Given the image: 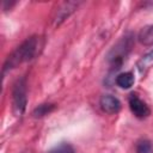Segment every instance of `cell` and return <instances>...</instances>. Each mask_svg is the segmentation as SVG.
<instances>
[{
	"label": "cell",
	"instance_id": "cell-1",
	"mask_svg": "<svg viewBox=\"0 0 153 153\" xmlns=\"http://www.w3.org/2000/svg\"><path fill=\"white\" fill-rule=\"evenodd\" d=\"M43 44H44L43 37H41V36H31V37L26 38L6 59V61L4 63V68H2L4 74L11 69H14L19 65L35 59L41 53Z\"/></svg>",
	"mask_w": 153,
	"mask_h": 153
},
{
	"label": "cell",
	"instance_id": "cell-2",
	"mask_svg": "<svg viewBox=\"0 0 153 153\" xmlns=\"http://www.w3.org/2000/svg\"><path fill=\"white\" fill-rule=\"evenodd\" d=\"M133 45H134V36L131 33H127L111 48V50L106 56L111 71L116 72L122 67L129 53L131 51Z\"/></svg>",
	"mask_w": 153,
	"mask_h": 153
},
{
	"label": "cell",
	"instance_id": "cell-3",
	"mask_svg": "<svg viewBox=\"0 0 153 153\" xmlns=\"http://www.w3.org/2000/svg\"><path fill=\"white\" fill-rule=\"evenodd\" d=\"M26 80L25 78H20L16 81L12 90V108L13 112L17 116H20L25 109L27 103V96H26Z\"/></svg>",
	"mask_w": 153,
	"mask_h": 153
},
{
	"label": "cell",
	"instance_id": "cell-4",
	"mask_svg": "<svg viewBox=\"0 0 153 153\" xmlns=\"http://www.w3.org/2000/svg\"><path fill=\"white\" fill-rule=\"evenodd\" d=\"M128 103H129L130 111L134 114L135 117H137V118H140V120H143V118H146V117L149 116L151 110H149L148 105H147L142 99H140L136 94L131 93V94L129 96Z\"/></svg>",
	"mask_w": 153,
	"mask_h": 153
},
{
	"label": "cell",
	"instance_id": "cell-5",
	"mask_svg": "<svg viewBox=\"0 0 153 153\" xmlns=\"http://www.w3.org/2000/svg\"><path fill=\"white\" fill-rule=\"evenodd\" d=\"M79 6V2L75 1H67L63 2L56 11V16L54 17V24L56 26H59L62 22H65Z\"/></svg>",
	"mask_w": 153,
	"mask_h": 153
},
{
	"label": "cell",
	"instance_id": "cell-6",
	"mask_svg": "<svg viewBox=\"0 0 153 153\" xmlns=\"http://www.w3.org/2000/svg\"><path fill=\"white\" fill-rule=\"evenodd\" d=\"M99 105L102 108V110L106 114H117L121 110V102L111 96V94H104L100 97L99 99Z\"/></svg>",
	"mask_w": 153,
	"mask_h": 153
},
{
	"label": "cell",
	"instance_id": "cell-7",
	"mask_svg": "<svg viewBox=\"0 0 153 153\" xmlns=\"http://www.w3.org/2000/svg\"><path fill=\"white\" fill-rule=\"evenodd\" d=\"M152 67H153V50H151L147 54H145L136 62V68H137L139 73L142 74V75H145Z\"/></svg>",
	"mask_w": 153,
	"mask_h": 153
},
{
	"label": "cell",
	"instance_id": "cell-8",
	"mask_svg": "<svg viewBox=\"0 0 153 153\" xmlns=\"http://www.w3.org/2000/svg\"><path fill=\"white\" fill-rule=\"evenodd\" d=\"M134 81H135V78H134V74L131 72H123V73H120L116 79H115V82L117 86H120L121 88H124V90H128L133 85H134Z\"/></svg>",
	"mask_w": 153,
	"mask_h": 153
},
{
	"label": "cell",
	"instance_id": "cell-9",
	"mask_svg": "<svg viewBox=\"0 0 153 153\" xmlns=\"http://www.w3.org/2000/svg\"><path fill=\"white\" fill-rule=\"evenodd\" d=\"M137 39L141 44L146 47L153 45V24L143 26L137 35Z\"/></svg>",
	"mask_w": 153,
	"mask_h": 153
},
{
	"label": "cell",
	"instance_id": "cell-10",
	"mask_svg": "<svg viewBox=\"0 0 153 153\" xmlns=\"http://www.w3.org/2000/svg\"><path fill=\"white\" fill-rule=\"evenodd\" d=\"M54 109H55V105H54V104H48V103L41 104V105H38V106L33 110L32 115H33L35 117H43V116L48 115L49 112H51Z\"/></svg>",
	"mask_w": 153,
	"mask_h": 153
},
{
	"label": "cell",
	"instance_id": "cell-11",
	"mask_svg": "<svg viewBox=\"0 0 153 153\" xmlns=\"http://www.w3.org/2000/svg\"><path fill=\"white\" fill-rule=\"evenodd\" d=\"M136 153H153V146L149 140L142 139L136 143Z\"/></svg>",
	"mask_w": 153,
	"mask_h": 153
},
{
	"label": "cell",
	"instance_id": "cell-12",
	"mask_svg": "<svg viewBox=\"0 0 153 153\" xmlns=\"http://www.w3.org/2000/svg\"><path fill=\"white\" fill-rule=\"evenodd\" d=\"M49 153H75V152H74V148L72 147V145H69L68 142H61L60 145L51 148L49 151Z\"/></svg>",
	"mask_w": 153,
	"mask_h": 153
}]
</instances>
